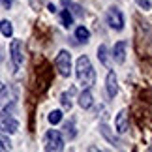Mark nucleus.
Returning <instances> with one entry per match:
<instances>
[{
  "instance_id": "ddd939ff",
  "label": "nucleus",
  "mask_w": 152,
  "mask_h": 152,
  "mask_svg": "<svg viewBox=\"0 0 152 152\" xmlns=\"http://www.w3.org/2000/svg\"><path fill=\"white\" fill-rule=\"evenodd\" d=\"M109 56H111V51L107 49L105 43H102L100 47H98V60H100L105 68H109Z\"/></svg>"
},
{
  "instance_id": "5701e85b",
  "label": "nucleus",
  "mask_w": 152,
  "mask_h": 152,
  "mask_svg": "<svg viewBox=\"0 0 152 152\" xmlns=\"http://www.w3.org/2000/svg\"><path fill=\"white\" fill-rule=\"evenodd\" d=\"M13 2H15V0H0V4H2L6 10H10L11 6H13Z\"/></svg>"
},
{
  "instance_id": "aec40b11",
  "label": "nucleus",
  "mask_w": 152,
  "mask_h": 152,
  "mask_svg": "<svg viewBox=\"0 0 152 152\" xmlns=\"http://www.w3.org/2000/svg\"><path fill=\"white\" fill-rule=\"evenodd\" d=\"M0 150H11V141L6 133H0Z\"/></svg>"
},
{
  "instance_id": "423d86ee",
  "label": "nucleus",
  "mask_w": 152,
  "mask_h": 152,
  "mask_svg": "<svg viewBox=\"0 0 152 152\" xmlns=\"http://www.w3.org/2000/svg\"><path fill=\"white\" fill-rule=\"evenodd\" d=\"M55 66L62 77H69L72 75V55H69V51H66V49L58 51V55L55 58Z\"/></svg>"
},
{
  "instance_id": "9d476101",
  "label": "nucleus",
  "mask_w": 152,
  "mask_h": 152,
  "mask_svg": "<svg viewBox=\"0 0 152 152\" xmlns=\"http://www.w3.org/2000/svg\"><path fill=\"white\" fill-rule=\"evenodd\" d=\"M77 103L81 109H90L94 105V94H92L90 88H83V92L77 96Z\"/></svg>"
},
{
  "instance_id": "412c9836",
  "label": "nucleus",
  "mask_w": 152,
  "mask_h": 152,
  "mask_svg": "<svg viewBox=\"0 0 152 152\" xmlns=\"http://www.w3.org/2000/svg\"><path fill=\"white\" fill-rule=\"evenodd\" d=\"M135 4H137L141 10H145V11L152 10V0H135Z\"/></svg>"
},
{
  "instance_id": "b1692460",
  "label": "nucleus",
  "mask_w": 152,
  "mask_h": 152,
  "mask_svg": "<svg viewBox=\"0 0 152 152\" xmlns=\"http://www.w3.org/2000/svg\"><path fill=\"white\" fill-rule=\"evenodd\" d=\"M49 11H53V13H55V11H56V6H55V4H49Z\"/></svg>"
},
{
  "instance_id": "f3484780",
  "label": "nucleus",
  "mask_w": 152,
  "mask_h": 152,
  "mask_svg": "<svg viewBox=\"0 0 152 152\" xmlns=\"http://www.w3.org/2000/svg\"><path fill=\"white\" fill-rule=\"evenodd\" d=\"M60 23H62L64 28H69L73 25V13L69 10H62L60 11Z\"/></svg>"
},
{
  "instance_id": "f257e3e1",
  "label": "nucleus",
  "mask_w": 152,
  "mask_h": 152,
  "mask_svg": "<svg viewBox=\"0 0 152 152\" xmlns=\"http://www.w3.org/2000/svg\"><path fill=\"white\" fill-rule=\"evenodd\" d=\"M75 77H77L79 85L83 88H92L96 81V72L92 68V62L86 55H81L77 58V64H75Z\"/></svg>"
},
{
  "instance_id": "a211bd4d",
  "label": "nucleus",
  "mask_w": 152,
  "mask_h": 152,
  "mask_svg": "<svg viewBox=\"0 0 152 152\" xmlns=\"http://www.w3.org/2000/svg\"><path fill=\"white\" fill-rule=\"evenodd\" d=\"M0 32H2V36H6V38L13 36V25H11V21H8V19L0 21Z\"/></svg>"
},
{
  "instance_id": "f8f14e48",
  "label": "nucleus",
  "mask_w": 152,
  "mask_h": 152,
  "mask_svg": "<svg viewBox=\"0 0 152 152\" xmlns=\"http://www.w3.org/2000/svg\"><path fill=\"white\" fill-rule=\"evenodd\" d=\"M64 135H66L69 141H73L77 137V128H75V118L72 116L68 122H64Z\"/></svg>"
},
{
  "instance_id": "393cba45",
  "label": "nucleus",
  "mask_w": 152,
  "mask_h": 152,
  "mask_svg": "<svg viewBox=\"0 0 152 152\" xmlns=\"http://www.w3.org/2000/svg\"><path fill=\"white\" fill-rule=\"evenodd\" d=\"M0 88H2V85H0Z\"/></svg>"
},
{
  "instance_id": "39448f33",
  "label": "nucleus",
  "mask_w": 152,
  "mask_h": 152,
  "mask_svg": "<svg viewBox=\"0 0 152 152\" xmlns=\"http://www.w3.org/2000/svg\"><path fill=\"white\" fill-rule=\"evenodd\" d=\"M10 58L15 69H21L25 64V45L21 39H11L10 43Z\"/></svg>"
},
{
  "instance_id": "4be33fe9",
  "label": "nucleus",
  "mask_w": 152,
  "mask_h": 152,
  "mask_svg": "<svg viewBox=\"0 0 152 152\" xmlns=\"http://www.w3.org/2000/svg\"><path fill=\"white\" fill-rule=\"evenodd\" d=\"M28 4H30V8H32L34 11H39V10H42L43 0H28Z\"/></svg>"
},
{
  "instance_id": "0eeeda50",
  "label": "nucleus",
  "mask_w": 152,
  "mask_h": 152,
  "mask_svg": "<svg viewBox=\"0 0 152 152\" xmlns=\"http://www.w3.org/2000/svg\"><path fill=\"white\" fill-rule=\"evenodd\" d=\"M115 130L116 133L124 135V133L130 130V118H128V111L126 109H120L115 116Z\"/></svg>"
},
{
  "instance_id": "4468645a",
  "label": "nucleus",
  "mask_w": 152,
  "mask_h": 152,
  "mask_svg": "<svg viewBox=\"0 0 152 152\" xmlns=\"http://www.w3.org/2000/svg\"><path fill=\"white\" fill-rule=\"evenodd\" d=\"M75 39H77L79 43H88L90 30L86 26H77V28H75Z\"/></svg>"
},
{
  "instance_id": "1a4fd4ad",
  "label": "nucleus",
  "mask_w": 152,
  "mask_h": 152,
  "mask_svg": "<svg viewBox=\"0 0 152 152\" xmlns=\"http://www.w3.org/2000/svg\"><path fill=\"white\" fill-rule=\"evenodd\" d=\"M105 90H107V96L109 98H115L118 94V79H116V73L111 69L105 77Z\"/></svg>"
},
{
  "instance_id": "6ab92c4d",
  "label": "nucleus",
  "mask_w": 152,
  "mask_h": 152,
  "mask_svg": "<svg viewBox=\"0 0 152 152\" xmlns=\"http://www.w3.org/2000/svg\"><path fill=\"white\" fill-rule=\"evenodd\" d=\"M47 120H49V124H53V126L60 124V122H62V111H60V109L51 111V113L47 115Z\"/></svg>"
},
{
  "instance_id": "a878e982",
  "label": "nucleus",
  "mask_w": 152,
  "mask_h": 152,
  "mask_svg": "<svg viewBox=\"0 0 152 152\" xmlns=\"http://www.w3.org/2000/svg\"><path fill=\"white\" fill-rule=\"evenodd\" d=\"M150 150H152V147H150Z\"/></svg>"
},
{
  "instance_id": "f03ea898",
  "label": "nucleus",
  "mask_w": 152,
  "mask_h": 152,
  "mask_svg": "<svg viewBox=\"0 0 152 152\" xmlns=\"http://www.w3.org/2000/svg\"><path fill=\"white\" fill-rule=\"evenodd\" d=\"M13 109H15V105L11 102V105L6 103L4 111L0 113V130L4 133H17L19 132V120L13 116Z\"/></svg>"
},
{
  "instance_id": "20e7f679",
  "label": "nucleus",
  "mask_w": 152,
  "mask_h": 152,
  "mask_svg": "<svg viewBox=\"0 0 152 152\" xmlns=\"http://www.w3.org/2000/svg\"><path fill=\"white\" fill-rule=\"evenodd\" d=\"M43 148L47 152H60L64 150V135L58 130H47L43 137Z\"/></svg>"
},
{
  "instance_id": "9b49d317",
  "label": "nucleus",
  "mask_w": 152,
  "mask_h": 152,
  "mask_svg": "<svg viewBox=\"0 0 152 152\" xmlns=\"http://www.w3.org/2000/svg\"><path fill=\"white\" fill-rule=\"evenodd\" d=\"M73 98H75V86H69L68 90H64L60 94V103L66 111H69L73 107Z\"/></svg>"
},
{
  "instance_id": "2eb2a0df",
  "label": "nucleus",
  "mask_w": 152,
  "mask_h": 152,
  "mask_svg": "<svg viewBox=\"0 0 152 152\" xmlns=\"http://www.w3.org/2000/svg\"><path fill=\"white\" fill-rule=\"evenodd\" d=\"M100 133H102L105 139H107L111 145H118V139L115 137V133L111 132V128H109L107 124H100Z\"/></svg>"
},
{
  "instance_id": "dca6fc26",
  "label": "nucleus",
  "mask_w": 152,
  "mask_h": 152,
  "mask_svg": "<svg viewBox=\"0 0 152 152\" xmlns=\"http://www.w3.org/2000/svg\"><path fill=\"white\" fill-rule=\"evenodd\" d=\"M62 4H64V6H66V8H72V13H73V15H79V17H85V13H86V11H85L83 8H81V6H79V4H75V2H73V0H62Z\"/></svg>"
},
{
  "instance_id": "6e6552de",
  "label": "nucleus",
  "mask_w": 152,
  "mask_h": 152,
  "mask_svg": "<svg viewBox=\"0 0 152 152\" xmlns=\"http://www.w3.org/2000/svg\"><path fill=\"white\" fill-rule=\"evenodd\" d=\"M126 49H128V42H126V39H120V42H116L113 45V49H111V56H113V60L116 64H124L126 62Z\"/></svg>"
},
{
  "instance_id": "7ed1b4c3",
  "label": "nucleus",
  "mask_w": 152,
  "mask_h": 152,
  "mask_svg": "<svg viewBox=\"0 0 152 152\" xmlns=\"http://www.w3.org/2000/svg\"><path fill=\"white\" fill-rule=\"evenodd\" d=\"M105 23L109 25L111 30L122 32V30H124V25H126L122 10L116 8V6H111V8H107V11H105Z\"/></svg>"
}]
</instances>
